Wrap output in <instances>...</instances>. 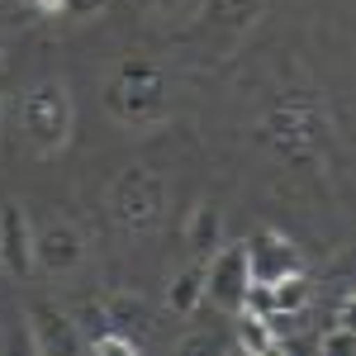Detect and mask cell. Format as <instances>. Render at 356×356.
I'll list each match as a JSON object with an SVG mask.
<instances>
[{"instance_id": "obj_1", "label": "cell", "mask_w": 356, "mask_h": 356, "mask_svg": "<svg viewBox=\"0 0 356 356\" xmlns=\"http://www.w3.org/2000/svg\"><path fill=\"white\" fill-rule=\"evenodd\" d=\"M257 138L285 162H323L332 143V119L323 114V105L314 95H275L266 114L257 119Z\"/></svg>"}, {"instance_id": "obj_2", "label": "cell", "mask_w": 356, "mask_h": 356, "mask_svg": "<svg viewBox=\"0 0 356 356\" xmlns=\"http://www.w3.org/2000/svg\"><path fill=\"white\" fill-rule=\"evenodd\" d=\"M105 110H110L114 124H124L134 134H147V129L166 124V114H171V81H166V72L152 57L119 62L114 76L105 81Z\"/></svg>"}, {"instance_id": "obj_3", "label": "cell", "mask_w": 356, "mask_h": 356, "mask_svg": "<svg viewBox=\"0 0 356 356\" xmlns=\"http://www.w3.org/2000/svg\"><path fill=\"white\" fill-rule=\"evenodd\" d=\"M72 95H67V81L53 76V81H38L33 90L24 95V105H19V124H24V138L29 147L38 152V157H53L67 147V138H72Z\"/></svg>"}, {"instance_id": "obj_4", "label": "cell", "mask_w": 356, "mask_h": 356, "mask_svg": "<svg viewBox=\"0 0 356 356\" xmlns=\"http://www.w3.org/2000/svg\"><path fill=\"white\" fill-rule=\"evenodd\" d=\"M166 214V176L152 166H129L110 186V219L124 233H152Z\"/></svg>"}, {"instance_id": "obj_5", "label": "cell", "mask_w": 356, "mask_h": 356, "mask_svg": "<svg viewBox=\"0 0 356 356\" xmlns=\"http://www.w3.org/2000/svg\"><path fill=\"white\" fill-rule=\"evenodd\" d=\"M247 290H252V275H247L243 243H233V247L219 243L209 252V261H204V300L214 304V309H223V314H238Z\"/></svg>"}, {"instance_id": "obj_6", "label": "cell", "mask_w": 356, "mask_h": 356, "mask_svg": "<svg viewBox=\"0 0 356 356\" xmlns=\"http://www.w3.org/2000/svg\"><path fill=\"white\" fill-rule=\"evenodd\" d=\"M24 328H29V347L43 356H72L86 352V337L76 328V318L67 309H57L53 300H33L24 314Z\"/></svg>"}, {"instance_id": "obj_7", "label": "cell", "mask_w": 356, "mask_h": 356, "mask_svg": "<svg viewBox=\"0 0 356 356\" xmlns=\"http://www.w3.org/2000/svg\"><path fill=\"white\" fill-rule=\"evenodd\" d=\"M81 266H86V238L76 223L48 219L43 228H33V271L76 275Z\"/></svg>"}, {"instance_id": "obj_8", "label": "cell", "mask_w": 356, "mask_h": 356, "mask_svg": "<svg viewBox=\"0 0 356 356\" xmlns=\"http://www.w3.org/2000/svg\"><path fill=\"white\" fill-rule=\"evenodd\" d=\"M243 252H247V275H252V285H275V280L304 275L300 247L290 243L285 233L261 228V233H252V243H243Z\"/></svg>"}, {"instance_id": "obj_9", "label": "cell", "mask_w": 356, "mask_h": 356, "mask_svg": "<svg viewBox=\"0 0 356 356\" xmlns=\"http://www.w3.org/2000/svg\"><path fill=\"white\" fill-rule=\"evenodd\" d=\"M0 271L15 280L33 275V223L19 204H0Z\"/></svg>"}, {"instance_id": "obj_10", "label": "cell", "mask_w": 356, "mask_h": 356, "mask_svg": "<svg viewBox=\"0 0 356 356\" xmlns=\"http://www.w3.org/2000/svg\"><path fill=\"white\" fill-rule=\"evenodd\" d=\"M261 0H200V24L219 29V33H243L257 24Z\"/></svg>"}, {"instance_id": "obj_11", "label": "cell", "mask_w": 356, "mask_h": 356, "mask_svg": "<svg viewBox=\"0 0 356 356\" xmlns=\"http://www.w3.org/2000/svg\"><path fill=\"white\" fill-rule=\"evenodd\" d=\"M186 243H191V252H200V257H209L214 247L223 243V209L219 204H195L191 223H186Z\"/></svg>"}, {"instance_id": "obj_12", "label": "cell", "mask_w": 356, "mask_h": 356, "mask_svg": "<svg viewBox=\"0 0 356 356\" xmlns=\"http://www.w3.org/2000/svg\"><path fill=\"white\" fill-rule=\"evenodd\" d=\"M204 304V261H191L186 271H176V280L166 285V309L171 314H195Z\"/></svg>"}, {"instance_id": "obj_13", "label": "cell", "mask_w": 356, "mask_h": 356, "mask_svg": "<svg viewBox=\"0 0 356 356\" xmlns=\"http://www.w3.org/2000/svg\"><path fill=\"white\" fill-rule=\"evenodd\" d=\"M105 314H110V328H119V332H129L134 342H143V332H147V304L138 300V295H119V300H110L105 304Z\"/></svg>"}, {"instance_id": "obj_14", "label": "cell", "mask_w": 356, "mask_h": 356, "mask_svg": "<svg viewBox=\"0 0 356 356\" xmlns=\"http://www.w3.org/2000/svg\"><path fill=\"white\" fill-rule=\"evenodd\" d=\"M72 318H76V328H81L86 347H90V342H95L100 332H110V314H105V304H81V309H76Z\"/></svg>"}, {"instance_id": "obj_15", "label": "cell", "mask_w": 356, "mask_h": 356, "mask_svg": "<svg viewBox=\"0 0 356 356\" xmlns=\"http://www.w3.org/2000/svg\"><path fill=\"white\" fill-rule=\"evenodd\" d=\"M143 342H134L129 332H119V328H110V332H100L95 342H90V352H100V356H134Z\"/></svg>"}, {"instance_id": "obj_16", "label": "cell", "mask_w": 356, "mask_h": 356, "mask_svg": "<svg viewBox=\"0 0 356 356\" xmlns=\"http://www.w3.org/2000/svg\"><path fill=\"white\" fill-rule=\"evenodd\" d=\"M352 347H356V332H352V323H342V318H337V328H328L318 337V352L323 356H342V352H352Z\"/></svg>"}, {"instance_id": "obj_17", "label": "cell", "mask_w": 356, "mask_h": 356, "mask_svg": "<svg viewBox=\"0 0 356 356\" xmlns=\"http://www.w3.org/2000/svg\"><path fill=\"white\" fill-rule=\"evenodd\" d=\"M176 352H181V356H195V352H223V337H219V332H186V337L176 342Z\"/></svg>"}, {"instance_id": "obj_18", "label": "cell", "mask_w": 356, "mask_h": 356, "mask_svg": "<svg viewBox=\"0 0 356 356\" xmlns=\"http://www.w3.org/2000/svg\"><path fill=\"white\" fill-rule=\"evenodd\" d=\"M105 5H110V0H62V15H72V19H95Z\"/></svg>"}, {"instance_id": "obj_19", "label": "cell", "mask_w": 356, "mask_h": 356, "mask_svg": "<svg viewBox=\"0 0 356 356\" xmlns=\"http://www.w3.org/2000/svg\"><path fill=\"white\" fill-rule=\"evenodd\" d=\"M33 10H43V15H62V0H29Z\"/></svg>"}, {"instance_id": "obj_20", "label": "cell", "mask_w": 356, "mask_h": 356, "mask_svg": "<svg viewBox=\"0 0 356 356\" xmlns=\"http://www.w3.org/2000/svg\"><path fill=\"white\" fill-rule=\"evenodd\" d=\"M147 5H152V10H176L181 0H147Z\"/></svg>"}, {"instance_id": "obj_21", "label": "cell", "mask_w": 356, "mask_h": 356, "mask_svg": "<svg viewBox=\"0 0 356 356\" xmlns=\"http://www.w3.org/2000/svg\"><path fill=\"white\" fill-rule=\"evenodd\" d=\"M0 105H5V95H0Z\"/></svg>"}, {"instance_id": "obj_22", "label": "cell", "mask_w": 356, "mask_h": 356, "mask_svg": "<svg viewBox=\"0 0 356 356\" xmlns=\"http://www.w3.org/2000/svg\"><path fill=\"white\" fill-rule=\"evenodd\" d=\"M0 62H5V53H0Z\"/></svg>"}]
</instances>
